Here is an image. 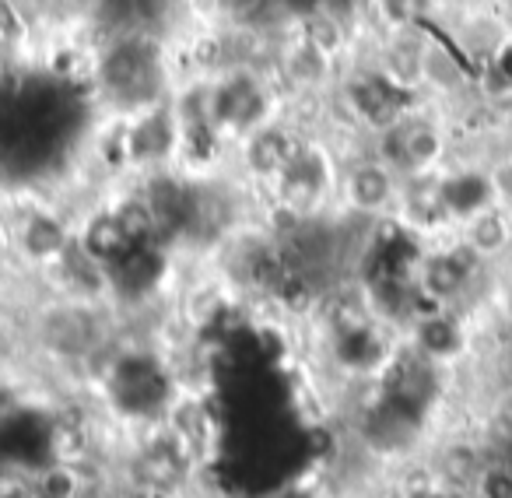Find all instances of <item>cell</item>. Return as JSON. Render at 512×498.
I'll return each mask as SVG.
<instances>
[{"mask_svg":"<svg viewBox=\"0 0 512 498\" xmlns=\"http://www.w3.org/2000/svg\"><path fill=\"white\" fill-rule=\"evenodd\" d=\"M470 267L463 264L460 249H449V253H432V257L421 260L418 271V292L432 302H453L456 295L467 288Z\"/></svg>","mask_w":512,"mask_h":498,"instance_id":"obj_3","label":"cell"},{"mask_svg":"<svg viewBox=\"0 0 512 498\" xmlns=\"http://www.w3.org/2000/svg\"><path fill=\"white\" fill-rule=\"evenodd\" d=\"M400 193H404V179L379 155L358 158L337 176V200L344 211L362 221H379L383 214H390L400 204Z\"/></svg>","mask_w":512,"mask_h":498,"instance_id":"obj_1","label":"cell"},{"mask_svg":"<svg viewBox=\"0 0 512 498\" xmlns=\"http://www.w3.org/2000/svg\"><path fill=\"white\" fill-rule=\"evenodd\" d=\"M481 495L484 498H512V470L491 467L481 474Z\"/></svg>","mask_w":512,"mask_h":498,"instance_id":"obj_6","label":"cell"},{"mask_svg":"<svg viewBox=\"0 0 512 498\" xmlns=\"http://www.w3.org/2000/svg\"><path fill=\"white\" fill-rule=\"evenodd\" d=\"M11 225H15V253L22 260H29L32 267H57L71 257V228L64 225V218H57L46 207H29Z\"/></svg>","mask_w":512,"mask_h":498,"instance_id":"obj_2","label":"cell"},{"mask_svg":"<svg viewBox=\"0 0 512 498\" xmlns=\"http://www.w3.org/2000/svg\"><path fill=\"white\" fill-rule=\"evenodd\" d=\"M11 253H15V225L0 214V264H4Z\"/></svg>","mask_w":512,"mask_h":498,"instance_id":"obj_7","label":"cell"},{"mask_svg":"<svg viewBox=\"0 0 512 498\" xmlns=\"http://www.w3.org/2000/svg\"><path fill=\"white\" fill-rule=\"evenodd\" d=\"M467 249L474 257H495L509 246L512 239V228H509V218H505L498 207H484L481 214L467 218Z\"/></svg>","mask_w":512,"mask_h":498,"instance_id":"obj_4","label":"cell"},{"mask_svg":"<svg viewBox=\"0 0 512 498\" xmlns=\"http://www.w3.org/2000/svg\"><path fill=\"white\" fill-rule=\"evenodd\" d=\"M488 186H491V197L502 200V204H512V158L505 155L498 165H491L488 172Z\"/></svg>","mask_w":512,"mask_h":498,"instance_id":"obj_5","label":"cell"},{"mask_svg":"<svg viewBox=\"0 0 512 498\" xmlns=\"http://www.w3.org/2000/svg\"><path fill=\"white\" fill-rule=\"evenodd\" d=\"M505 144H509V158H512V120H509V134H505Z\"/></svg>","mask_w":512,"mask_h":498,"instance_id":"obj_8","label":"cell"}]
</instances>
